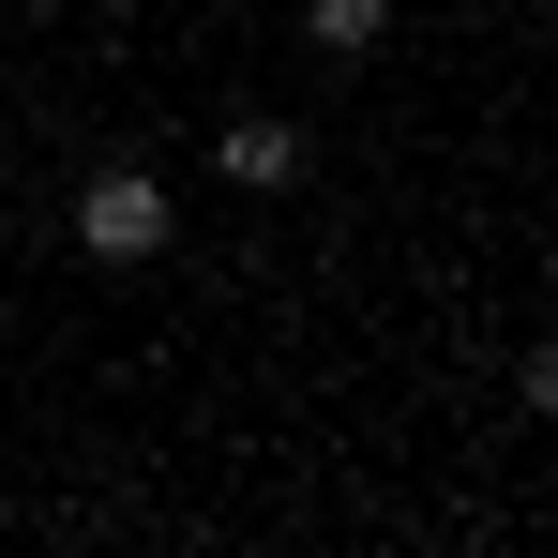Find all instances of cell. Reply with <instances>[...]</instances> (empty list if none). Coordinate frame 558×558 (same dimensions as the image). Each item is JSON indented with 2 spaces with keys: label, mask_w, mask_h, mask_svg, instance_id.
Here are the masks:
<instances>
[{
  "label": "cell",
  "mask_w": 558,
  "mask_h": 558,
  "mask_svg": "<svg viewBox=\"0 0 558 558\" xmlns=\"http://www.w3.org/2000/svg\"><path fill=\"white\" fill-rule=\"evenodd\" d=\"M167 227H182V196L151 182V167H92V182H76V242L121 257V272H136V257H167Z\"/></svg>",
  "instance_id": "obj_1"
},
{
  "label": "cell",
  "mask_w": 558,
  "mask_h": 558,
  "mask_svg": "<svg viewBox=\"0 0 558 558\" xmlns=\"http://www.w3.org/2000/svg\"><path fill=\"white\" fill-rule=\"evenodd\" d=\"M227 182H242V196H287V182H302V121L242 106V121H227Z\"/></svg>",
  "instance_id": "obj_2"
},
{
  "label": "cell",
  "mask_w": 558,
  "mask_h": 558,
  "mask_svg": "<svg viewBox=\"0 0 558 558\" xmlns=\"http://www.w3.org/2000/svg\"><path fill=\"white\" fill-rule=\"evenodd\" d=\"M302 31H317V61H377L392 46V0H302Z\"/></svg>",
  "instance_id": "obj_3"
},
{
  "label": "cell",
  "mask_w": 558,
  "mask_h": 558,
  "mask_svg": "<svg viewBox=\"0 0 558 558\" xmlns=\"http://www.w3.org/2000/svg\"><path fill=\"white\" fill-rule=\"evenodd\" d=\"M529 408H558V332H544V348H529Z\"/></svg>",
  "instance_id": "obj_4"
}]
</instances>
